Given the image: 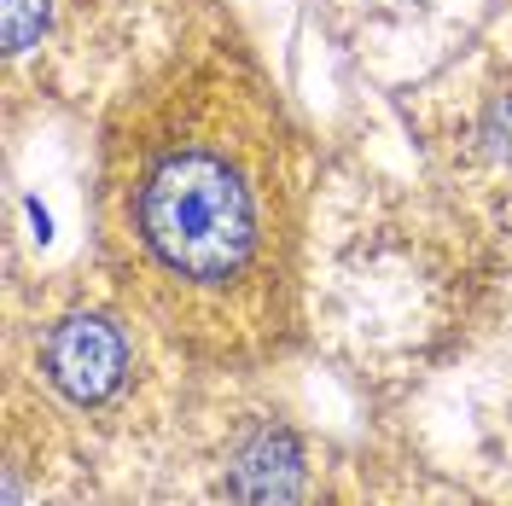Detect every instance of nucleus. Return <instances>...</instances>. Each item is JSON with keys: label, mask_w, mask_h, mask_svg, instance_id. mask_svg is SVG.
Returning a JSON list of instances; mask_svg holds the SVG:
<instances>
[{"label": "nucleus", "mask_w": 512, "mask_h": 506, "mask_svg": "<svg viewBox=\"0 0 512 506\" xmlns=\"http://www.w3.org/2000/svg\"><path fill=\"white\" fill-rule=\"evenodd\" d=\"M140 506H373V448L309 425L268 373H198Z\"/></svg>", "instance_id": "obj_3"}, {"label": "nucleus", "mask_w": 512, "mask_h": 506, "mask_svg": "<svg viewBox=\"0 0 512 506\" xmlns=\"http://www.w3.org/2000/svg\"><path fill=\"white\" fill-rule=\"evenodd\" d=\"M192 12L181 0H0L6 117L105 111Z\"/></svg>", "instance_id": "obj_4"}, {"label": "nucleus", "mask_w": 512, "mask_h": 506, "mask_svg": "<svg viewBox=\"0 0 512 506\" xmlns=\"http://www.w3.org/2000/svg\"><path fill=\"white\" fill-rule=\"evenodd\" d=\"M408 128L431 187L512 251V12L408 94Z\"/></svg>", "instance_id": "obj_5"}, {"label": "nucleus", "mask_w": 512, "mask_h": 506, "mask_svg": "<svg viewBox=\"0 0 512 506\" xmlns=\"http://www.w3.org/2000/svg\"><path fill=\"white\" fill-rule=\"evenodd\" d=\"M472 437H478V466H466V472H454V477L472 483L489 501L512 506V367H501L495 390L478 402Z\"/></svg>", "instance_id": "obj_7"}, {"label": "nucleus", "mask_w": 512, "mask_h": 506, "mask_svg": "<svg viewBox=\"0 0 512 506\" xmlns=\"http://www.w3.org/2000/svg\"><path fill=\"white\" fill-rule=\"evenodd\" d=\"M373 506H501L431 466L419 448H373Z\"/></svg>", "instance_id": "obj_6"}, {"label": "nucleus", "mask_w": 512, "mask_h": 506, "mask_svg": "<svg viewBox=\"0 0 512 506\" xmlns=\"http://www.w3.org/2000/svg\"><path fill=\"white\" fill-rule=\"evenodd\" d=\"M332 187L315 204L309 344L379 396H414L489 344L507 245L437 187L367 175Z\"/></svg>", "instance_id": "obj_2"}, {"label": "nucleus", "mask_w": 512, "mask_h": 506, "mask_svg": "<svg viewBox=\"0 0 512 506\" xmlns=\"http://www.w3.org/2000/svg\"><path fill=\"white\" fill-rule=\"evenodd\" d=\"M320 158L222 12L94 117L88 256L192 373L262 379L309 344Z\"/></svg>", "instance_id": "obj_1"}]
</instances>
